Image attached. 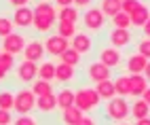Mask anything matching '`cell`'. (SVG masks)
<instances>
[{
	"label": "cell",
	"mask_w": 150,
	"mask_h": 125,
	"mask_svg": "<svg viewBox=\"0 0 150 125\" xmlns=\"http://www.w3.org/2000/svg\"><path fill=\"white\" fill-rule=\"evenodd\" d=\"M99 102H102V98H99V93L91 87H83L74 91V106L81 110V112H89V110H95L99 106Z\"/></svg>",
	"instance_id": "cell-1"
},
{
	"label": "cell",
	"mask_w": 150,
	"mask_h": 125,
	"mask_svg": "<svg viewBox=\"0 0 150 125\" xmlns=\"http://www.w3.org/2000/svg\"><path fill=\"white\" fill-rule=\"evenodd\" d=\"M129 112H131V106H129L127 100L121 98V96H114L112 100H108V104H106V117L112 119V121H123V119H127Z\"/></svg>",
	"instance_id": "cell-2"
},
{
	"label": "cell",
	"mask_w": 150,
	"mask_h": 125,
	"mask_svg": "<svg viewBox=\"0 0 150 125\" xmlns=\"http://www.w3.org/2000/svg\"><path fill=\"white\" fill-rule=\"evenodd\" d=\"M36 108V96L32 93V89H19L15 93V106L13 110L19 114H30V110Z\"/></svg>",
	"instance_id": "cell-3"
},
{
	"label": "cell",
	"mask_w": 150,
	"mask_h": 125,
	"mask_svg": "<svg viewBox=\"0 0 150 125\" xmlns=\"http://www.w3.org/2000/svg\"><path fill=\"white\" fill-rule=\"evenodd\" d=\"M83 24H85L87 30H91V32H99V30L106 26V15L99 11L97 6H91L83 13Z\"/></svg>",
	"instance_id": "cell-4"
},
{
	"label": "cell",
	"mask_w": 150,
	"mask_h": 125,
	"mask_svg": "<svg viewBox=\"0 0 150 125\" xmlns=\"http://www.w3.org/2000/svg\"><path fill=\"white\" fill-rule=\"evenodd\" d=\"M45 51L49 55H53V57H59L64 53L66 49H70V40H66V38H62L59 34H51L47 40H45Z\"/></svg>",
	"instance_id": "cell-5"
},
{
	"label": "cell",
	"mask_w": 150,
	"mask_h": 125,
	"mask_svg": "<svg viewBox=\"0 0 150 125\" xmlns=\"http://www.w3.org/2000/svg\"><path fill=\"white\" fill-rule=\"evenodd\" d=\"M25 49V38L21 34H8L4 40H2V51H6V53L11 55H17V53H23Z\"/></svg>",
	"instance_id": "cell-6"
},
{
	"label": "cell",
	"mask_w": 150,
	"mask_h": 125,
	"mask_svg": "<svg viewBox=\"0 0 150 125\" xmlns=\"http://www.w3.org/2000/svg\"><path fill=\"white\" fill-rule=\"evenodd\" d=\"M36 76H38V64H36V61L23 59L21 64L17 66V81H21V83H32Z\"/></svg>",
	"instance_id": "cell-7"
},
{
	"label": "cell",
	"mask_w": 150,
	"mask_h": 125,
	"mask_svg": "<svg viewBox=\"0 0 150 125\" xmlns=\"http://www.w3.org/2000/svg\"><path fill=\"white\" fill-rule=\"evenodd\" d=\"M32 21H34V9H30V6L15 9L13 26H17V28H32Z\"/></svg>",
	"instance_id": "cell-8"
},
{
	"label": "cell",
	"mask_w": 150,
	"mask_h": 125,
	"mask_svg": "<svg viewBox=\"0 0 150 125\" xmlns=\"http://www.w3.org/2000/svg\"><path fill=\"white\" fill-rule=\"evenodd\" d=\"M108 40H110V47L121 49V47H127L129 43H131L133 36H131V32H129V30H118V28H112V30H110V34H108Z\"/></svg>",
	"instance_id": "cell-9"
},
{
	"label": "cell",
	"mask_w": 150,
	"mask_h": 125,
	"mask_svg": "<svg viewBox=\"0 0 150 125\" xmlns=\"http://www.w3.org/2000/svg\"><path fill=\"white\" fill-rule=\"evenodd\" d=\"M99 61L112 70V68H116V66H121L123 55L118 53V49H114V47H104L102 51H99Z\"/></svg>",
	"instance_id": "cell-10"
},
{
	"label": "cell",
	"mask_w": 150,
	"mask_h": 125,
	"mask_svg": "<svg viewBox=\"0 0 150 125\" xmlns=\"http://www.w3.org/2000/svg\"><path fill=\"white\" fill-rule=\"evenodd\" d=\"M45 57V45L40 43V40H30V43H25V49H23V59L28 61H40Z\"/></svg>",
	"instance_id": "cell-11"
},
{
	"label": "cell",
	"mask_w": 150,
	"mask_h": 125,
	"mask_svg": "<svg viewBox=\"0 0 150 125\" xmlns=\"http://www.w3.org/2000/svg\"><path fill=\"white\" fill-rule=\"evenodd\" d=\"M87 74H89V79H91L93 83H102V81H108L110 79L112 70H110L108 66H104L102 61H93V64H89Z\"/></svg>",
	"instance_id": "cell-12"
},
{
	"label": "cell",
	"mask_w": 150,
	"mask_h": 125,
	"mask_svg": "<svg viewBox=\"0 0 150 125\" xmlns=\"http://www.w3.org/2000/svg\"><path fill=\"white\" fill-rule=\"evenodd\" d=\"M70 47H72L74 51H78L81 55H85V53H91L93 40H91V36L85 34V32H76V36L70 40Z\"/></svg>",
	"instance_id": "cell-13"
},
{
	"label": "cell",
	"mask_w": 150,
	"mask_h": 125,
	"mask_svg": "<svg viewBox=\"0 0 150 125\" xmlns=\"http://www.w3.org/2000/svg\"><path fill=\"white\" fill-rule=\"evenodd\" d=\"M146 89H148V81L144 74H129V96L142 98Z\"/></svg>",
	"instance_id": "cell-14"
},
{
	"label": "cell",
	"mask_w": 150,
	"mask_h": 125,
	"mask_svg": "<svg viewBox=\"0 0 150 125\" xmlns=\"http://www.w3.org/2000/svg\"><path fill=\"white\" fill-rule=\"evenodd\" d=\"M146 64H148L146 57H142L139 53H133V55L127 57V72H131V74H142Z\"/></svg>",
	"instance_id": "cell-15"
},
{
	"label": "cell",
	"mask_w": 150,
	"mask_h": 125,
	"mask_svg": "<svg viewBox=\"0 0 150 125\" xmlns=\"http://www.w3.org/2000/svg\"><path fill=\"white\" fill-rule=\"evenodd\" d=\"M36 108L40 112H53L57 108V98L55 93H47V96H40L36 98Z\"/></svg>",
	"instance_id": "cell-16"
},
{
	"label": "cell",
	"mask_w": 150,
	"mask_h": 125,
	"mask_svg": "<svg viewBox=\"0 0 150 125\" xmlns=\"http://www.w3.org/2000/svg\"><path fill=\"white\" fill-rule=\"evenodd\" d=\"M95 91L99 93V98L102 100H112L116 96V91H114V81L112 79H108V81H102V83H95Z\"/></svg>",
	"instance_id": "cell-17"
},
{
	"label": "cell",
	"mask_w": 150,
	"mask_h": 125,
	"mask_svg": "<svg viewBox=\"0 0 150 125\" xmlns=\"http://www.w3.org/2000/svg\"><path fill=\"white\" fill-rule=\"evenodd\" d=\"M74 91L76 89H70V87H66V89H62V91H59L57 93V108H72L74 106Z\"/></svg>",
	"instance_id": "cell-18"
},
{
	"label": "cell",
	"mask_w": 150,
	"mask_h": 125,
	"mask_svg": "<svg viewBox=\"0 0 150 125\" xmlns=\"http://www.w3.org/2000/svg\"><path fill=\"white\" fill-rule=\"evenodd\" d=\"M129 19H131V26H135V28H144V24L150 19V9H148L146 4H142L137 11H133L131 15H129Z\"/></svg>",
	"instance_id": "cell-19"
},
{
	"label": "cell",
	"mask_w": 150,
	"mask_h": 125,
	"mask_svg": "<svg viewBox=\"0 0 150 125\" xmlns=\"http://www.w3.org/2000/svg\"><path fill=\"white\" fill-rule=\"evenodd\" d=\"M99 11L106 17L112 19L114 15L121 13V0H102V2H99Z\"/></svg>",
	"instance_id": "cell-20"
},
{
	"label": "cell",
	"mask_w": 150,
	"mask_h": 125,
	"mask_svg": "<svg viewBox=\"0 0 150 125\" xmlns=\"http://www.w3.org/2000/svg\"><path fill=\"white\" fill-rule=\"evenodd\" d=\"M55 79L59 81V83H70L74 79V68L72 66H66V64H55Z\"/></svg>",
	"instance_id": "cell-21"
},
{
	"label": "cell",
	"mask_w": 150,
	"mask_h": 125,
	"mask_svg": "<svg viewBox=\"0 0 150 125\" xmlns=\"http://www.w3.org/2000/svg\"><path fill=\"white\" fill-rule=\"evenodd\" d=\"M131 114H133L135 121H137V119H146V117H150V106H148L142 98H137V100L131 104Z\"/></svg>",
	"instance_id": "cell-22"
},
{
	"label": "cell",
	"mask_w": 150,
	"mask_h": 125,
	"mask_svg": "<svg viewBox=\"0 0 150 125\" xmlns=\"http://www.w3.org/2000/svg\"><path fill=\"white\" fill-rule=\"evenodd\" d=\"M55 26L53 19L49 17H42V15H34V21H32V28L36 30L38 34H45V32H51V28Z\"/></svg>",
	"instance_id": "cell-23"
},
{
	"label": "cell",
	"mask_w": 150,
	"mask_h": 125,
	"mask_svg": "<svg viewBox=\"0 0 150 125\" xmlns=\"http://www.w3.org/2000/svg\"><path fill=\"white\" fill-rule=\"evenodd\" d=\"M81 119H83V112L78 110L76 106L62 110V121H64L66 125H78V123H81Z\"/></svg>",
	"instance_id": "cell-24"
},
{
	"label": "cell",
	"mask_w": 150,
	"mask_h": 125,
	"mask_svg": "<svg viewBox=\"0 0 150 125\" xmlns=\"http://www.w3.org/2000/svg\"><path fill=\"white\" fill-rule=\"evenodd\" d=\"M57 19H59V21H64V24H76L78 21V9L76 6H64V9H59Z\"/></svg>",
	"instance_id": "cell-25"
},
{
	"label": "cell",
	"mask_w": 150,
	"mask_h": 125,
	"mask_svg": "<svg viewBox=\"0 0 150 125\" xmlns=\"http://www.w3.org/2000/svg\"><path fill=\"white\" fill-rule=\"evenodd\" d=\"M59 61H62V64H66V66L76 68L78 64H81V53H78V51H74L72 47H70V49H66L64 53L59 55Z\"/></svg>",
	"instance_id": "cell-26"
},
{
	"label": "cell",
	"mask_w": 150,
	"mask_h": 125,
	"mask_svg": "<svg viewBox=\"0 0 150 125\" xmlns=\"http://www.w3.org/2000/svg\"><path fill=\"white\" fill-rule=\"evenodd\" d=\"M34 15H42V17H49V19H53V21H57V11H55V6L49 4V2H38L34 6Z\"/></svg>",
	"instance_id": "cell-27"
},
{
	"label": "cell",
	"mask_w": 150,
	"mask_h": 125,
	"mask_svg": "<svg viewBox=\"0 0 150 125\" xmlns=\"http://www.w3.org/2000/svg\"><path fill=\"white\" fill-rule=\"evenodd\" d=\"M38 79L49 81V83L55 79V64L53 61H42V64L38 66Z\"/></svg>",
	"instance_id": "cell-28"
},
{
	"label": "cell",
	"mask_w": 150,
	"mask_h": 125,
	"mask_svg": "<svg viewBox=\"0 0 150 125\" xmlns=\"http://www.w3.org/2000/svg\"><path fill=\"white\" fill-rule=\"evenodd\" d=\"M32 93L36 98H40V96H47V93H53V85L49 81H42V79H38L32 83Z\"/></svg>",
	"instance_id": "cell-29"
},
{
	"label": "cell",
	"mask_w": 150,
	"mask_h": 125,
	"mask_svg": "<svg viewBox=\"0 0 150 125\" xmlns=\"http://www.w3.org/2000/svg\"><path fill=\"white\" fill-rule=\"evenodd\" d=\"M13 106H15V96L8 89L0 91V110H8V112H11Z\"/></svg>",
	"instance_id": "cell-30"
},
{
	"label": "cell",
	"mask_w": 150,
	"mask_h": 125,
	"mask_svg": "<svg viewBox=\"0 0 150 125\" xmlns=\"http://www.w3.org/2000/svg\"><path fill=\"white\" fill-rule=\"evenodd\" d=\"M57 34L62 36V38H74L76 36V24H64V21H59L57 24Z\"/></svg>",
	"instance_id": "cell-31"
},
{
	"label": "cell",
	"mask_w": 150,
	"mask_h": 125,
	"mask_svg": "<svg viewBox=\"0 0 150 125\" xmlns=\"http://www.w3.org/2000/svg\"><path fill=\"white\" fill-rule=\"evenodd\" d=\"M114 91H116V96H129V76H118L114 79Z\"/></svg>",
	"instance_id": "cell-32"
},
{
	"label": "cell",
	"mask_w": 150,
	"mask_h": 125,
	"mask_svg": "<svg viewBox=\"0 0 150 125\" xmlns=\"http://www.w3.org/2000/svg\"><path fill=\"white\" fill-rule=\"evenodd\" d=\"M112 24H114V28H118V30H129V28H131V19H129L127 13L121 11L118 15L112 17Z\"/></svg>",
	"instance_id": "cell-33"
},
{
	"label": "cell",
	"mask_w": 150,
	"mask_h": 125,
	"mask_svg": "<svg viewBox=\"0 0 150 125\" xmlns=\"http://www.w3.org/2000/svg\"><path fill=\"white\" fill-rule=\"evenodd\" d=\"M13 19L11 17H2V15H0V36H2V38H6L8 34H13Z\"/></svg>",
	"instance_id": "cell-34"
},
{
	"label": "cell",
	"mask_w": 150,
	"mask_h": 125,
	"mask_svg": "<svg viewBox=\"0 0 150 125\" xmlns=\"http://www.w3.org/2000/svg\"><path fill=\"white\" fill-rule=\"evenodd\" d=\"M139 6H142L139 0H123V2H121V11L127 13V15H131L133 11H137Z\"/></svg>",
	"instance_id": "cell-35"
},
{
	"label": "cell",
	"mask_w": 150,
	"mask_h": 125,
	"mask_svg": "<svg viewBox=\"0 0 150 125\" xmlns=\"http://www.w3.org/2000/svg\"><path fill=\"white\" fill-rule=\"evenodd\" d=\"M137 53L146 59H150V38H144V40L137 43Z\"/></svg>",
	"instance_id": "cell-36"
},
{
	"label": "cell",
	"mask_w": 150,
	"mask_h": 125,
	"mask_svg": "<svg viewBox=\"0 0 150 125\" xmlns=\"http://www.w3.org/2000/svg\"><path fill=\"white\" fill-rule=\"evenodd\" d=\"M0 64H2L6 70H11V68L15 66V55L6 53V51H0Z\"/></svg>",
	"instance_id": "cell-37"
},
{
	"label": "cell",
	"mask_w": 150,
	"mask_h": 125,
	"mask_svg": "<svg viewBox=\"0 0 150 125\" xmlns=\"http://www.w3.org/2000/svg\"><path fill=\"white\" fill-rule=\"evenodd\" d=\"M13 125H38V123L30 117V114H19V117L13 121Z\"/></svg>",
	"instance_id": "cell-38"
},
{
	"label": "cell",
	"mask_w": 150,
	"mask_h": 125,
	"mask_svg": "<svg viewBox=\"0 0 150 125\" xmlns=\"http://www.w3.org/2000/svg\"><path fill=\"white\" fill-rule=\"evenodd\" d=\"M0 125H11V112L0 110Z\"/></svg>",
	"instance_id": "cell-39"
},
{
	"label": "cell",
	"mask_w": 150,
	"mask_h": 125,
	"mask_svg": "<svg viewBox=\"0 0 150 125\" xmlns=\"http://www.w3.org/2000/svg\"><path fill=\"white\" fill-rule=\"evenodd\" d=\"M93 0H72V4H76L78 9H85V6H91Z\"/></svg>",
	"instance_id": "cell-40"
},
{
	"label": "cell",
	"mask_w": 150,
	"mask_h": 125,
	"mask_svg": "<svg viewBox=\"0 0 150 125\" xmlns=\"http://www.w3.org/2000/svg\"><path fill=\"white\" fill-rule=\"evenodd\" d=\"M6 2L19 9V6H28V4H30V0H6Z\"/></svg>",
	"instance_id": "cell-41"
},
{
	"label": "cell",
	"mask_w": 150,
	"mask_h": 125,
	"mask_svg": "<svg viewBox=\"0 0 150 125\" xmlns=\"http://www.w3.org/2000/svg\"><path fill=\"white\" fill-rule=\"evenodd\" d=\"M55 4L59 9H64V6H72V0H55Z\"/></svg>",
	"instance_id": "cell-42"
},
{
	"label": "cell",
	"mask_w": 150,
	"mask_h": 125,
	"mask_svg": "<svg viewBox=\"0 0 150 125\" xmlns=\"http://www.w3.org/2000/svg\"><path fill=\"white\" fill-rule=\"evenodd\" d=\"M78 125H95V121H93L91 117H83V119H81V123H78Z\"/></svg>",
	"instance_id": "cell-43"
},
{
	"label": "cell",
	"mask_w": 150,
	"mask_h": 125,
	"mask_svg": "<svg viewBox=\"0 0 150 125\" xmlns=\"http://www.w3.org/2000/svg\"><path fill=\"white\" fill-rule=\"evenodd\" d=\"M142 30H144V38H150V19L144 24V28H142Z\"/></svg>",
	"instance_id": "cell-44"
},
{
	"label": "cell",
	"mask_w": 150,
	"mask_h": 125,
	"mask_svg": "<svg viewBox=\"0 0 150 125\" xmlns=\"http://www.w3.org/2000/svg\"><path fill=\"white\" fill-rule=\"evenodd\" d=\"M142 100H144V102L148 104V106H150V87H148V89H146V91L142 93Z\"/></svg>",
	"instance_id": "cell-45"
},
{
	"label": "cell",
	"mask_w": 150,
	"mask_h": 125,
	"mask_svg": "<svg viewBox=\"0 0 150 125\" xmlns=\"http://www.w3.org/2000/svg\"><path fill=\"white\" fill-rule=\"evenodd\" d=\"M6 72H8V70H6V68H4L2 64H0V81H4V76H6Z\"/></svg>",
	"instance_id": "cell-46"
},
{
	"label": "cell",
	"mask_w": 150,
	"mask_h": 125,
	"mask_svg": "<svg viewBox=\"0 0 150 125\" xmlns=\"http://www.w3.org/2000/svg\"><path fill=\"white\" fill-rule=\"evenodd\" d=\"M135 125H150V117H146V119H137Z\"/></svg>",
	"instance_id": "cell-47"
},
{
	"label": "cell",
	"mask_w": 150,
	"mask_h": 125,
	"mask_svg": "<svg viewBox=\"0 0 150 125\" xmlns=\"http://www.w3.org/2000/svg\"><path fill=\"white\" fill-rule=\"evenodd\" d=\"M144 72H146V81H150V59H148V64H146Z\"/></svg>",
	"instance_id": "cell-48"
},
{
	"label": "cell",
	"mask_w": 150,
	"mask_h": 125,
	"mask_svg": "<svg viewBox=\"0 0 150 125\" xmlns=\"http://www.w3.org/2000/svg\"><path fill=\"white\" fill-rule=\"evenodd\" d=\"M118 125H129V123H118Z\"/></svg>",
	"instance_id": "cell-49"
},
{
	"label": "cell",
	"mask_w": 150,
	"mask_h": 125,
	"mask_svg": "<svg viewBox=\"0 0 150 125\" xmlns=\"http://www.w3.org/2000/svg\"><path fill=\"white\" fill-rule=\"evenodd\" d=\"M40 2H47V0H40Z\"/></svg>",
	"instance_id": "cell-50"
},
{
	"label": "cell",
	"mask_w": 150,
	"mask_h": 125,
	"mask_svg": "<svg viewBox=\"0 0 150 125\" xmlns=\"http://www.w3.org/2000/svg\"><path fill=\"white\" fill-rule=\"evenodd\" d=\"M121 2H123V0H121Z\"/></svg>",
	"instance_id": "cell-51"
}]
</instances>
